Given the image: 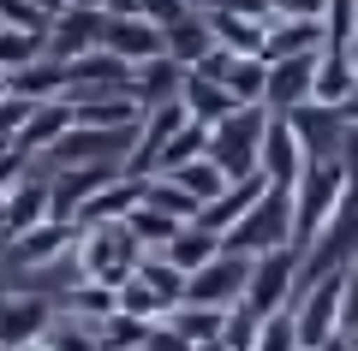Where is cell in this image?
<instances>
[{
	"instance_id": "6da1fadb",
	"label": "cell",
	"mask_w": 358,
	"mask_h": 351,
	"mask_svg": "<svg viewBox=\"0 0 358 351\" xmlns=\"http://www.w3.org/2000/svg\"><path fill=\"white\" fill-rule=\"evenodd\" d=\"M346 191H352V167L346 161H310L305 179L293 185V251H317L334 239V226L346 214Z\"/></svg>"
},
{
	"instance_id": "7a4b0ae2",
	"label": "cell",
	"mask_w": 358,
	"mask_h": 351,
	"mask_svg": "<svg viewBox=\"0 0 358 351\" xmlns=\"http://www.w3.org/2000/svg\"><path fill=\"white\" fill-rule=\"evenodd\" d=\"M346 304H352V262H329V268H317V274L299 286V298H293L299 345L317 351L322 339H334V334H341V322H346Z\"/></svg>"
},
{
	"instance_id": "3957f363",
	"label": "cell",
	"mask_w": 358,
	"mask_h": 351,
	"mask_svg": "<svg viewBox=\"0 0 358 351\" xmlns=\"http://www.w3.org/2000/svg\"><path fill=\"white\" fill-rule=\"evenodd\" d=\"M78 268H84V280H96V286H126L131 274H138V262L150 251H143L138 239H131L126 221H108V226H78V244H72Z\"/></svg>"
},
{
	"instance_id": "277c9868",
	"label": "cell",
	"mask_w": 358,
	"mask_h": 351,
	"mask_svg": "<svg viewBox=\"0 0 358 351\" xmlns=\"http://www.w3.org/2000/svg\"><path fill=\"white\" fill-rule=\"evenodd\" d=\"M275 113L268 107H233L221 126H209V161L227 173V185L263 173V131Z\"/></svg>"
},
{
	"instance_id": "5b68a950",
	"label": "cell",
	"mask_w": 358,
	"mask_h": 351,
	"mask_svg": "<svg viewBox=\"0 0 358 351\" xmlns=\"http://www.w3.org/2000/svg\"><path fill=\"white\" fill-rule=\"evenodd\" d=\"M299 280H305V251H268V256H251V280H245V298L239 310L257 315V322H268L275 310H293L299 298Z\"/></svg>"
},
{
	"instance_id": "8992f818",
	"label": "cell",
	"mask_w": 358,
	"mask_h": 351,
	"mask_svg": "<svg viewBox=\"0 0 358 351\" xmlns=\"http://www.w3.org/2000/svg\"><path fill=\"white\" fill-rule=\"evenodd\" d=\"M221 244H227V251H239V256L287 251V244H293V191H275V185H268L263 197L251 202V214H245V221L233 226Z\"/></svg>"
},
{
	"instance_id": "52a82bcc",
	"label": "cell",
	"mask_w": 358,
	"mask_h": 351,
	"mask_svg": "<svg viewBox=\"0 0 358 351\" xmlns=\"http://www.w3.org/2000/svg\"><path fill=\"white\" fill-rule=\"evenodd\" d=\"M245 280H251V256L227 251L221 244V256H209L197 274H185V304H209V310H239L245 298Z\"/></svg>"
},
{
	"instance_id": "ba28073f",
	"label": "cell",
	"mask_w": 358,
	"mask_h": 351,
	"mask_svg": "<svg viewBox=\"0 0 358 351\" xmlns=\"http://www.w3.org/2000/svg\"><path fill=\"white\" fill-rule=\"evenodd\" d=\"M60 322V304L36 298V292H6L0 298V351H24L36 339H48V327Z\"/></svg>"
},
{
	"instance_id": "9c48e42d",
	"label": "cell",
	"mask_w": 358,
	"mask_h": 351,
	"mask_svg": "<svg viewBox=\"0 0 358 351\" xmlns=\"http://www.w3.org/2000/svg\"><path fill=\"white\" fill-rule=\"evenodd\" d=\"M102 30H108V13L96 6H60L48 24V60H84V54L102 48Z\"/></svg>"
},
{
	"instance_id": "30bf717a",
	"label": "cell",
	"mask_w": 358,
	"mask_h": 351,
	"mask_svg": "<svg viewBox=\"0 0 358 351\" xmlns=\"http://www.w3.org/2000/svg\"><path fill=\"white\" fill-rule=\"evenodd\" d=\"M305 167H310V155H305V143H299V131L275 113L268 131H263V179L275 191H293L299 179H305Z\"/></svg>"
},
{
	"instance_id": "8fae6325",
	"label": "cell",
	"mask_w": 358,
	"mask_h": 351,
	"mask_svg": "<svg viewBox=\"0 0 358 351\" xmlns=\"http://www.w3.org/2000/svg\"><path fill=\"white\" fill-rule=\"evenodd\" d=\"M317 66H322V54L275 60V66H268V96H263V107H268V113H293V107H305V101L317 96Z\"/></svg>"
},
{
	"instance_id": "7c38bea8",
	"label": "cell",
	"mask_w": 358,
	"mask_h": 351,
	"mask_svg": "<svg viewBox=\"0 0 358 351\" xmlns=\"http://www.w3.org/2000/svg\"><path fill=\"white\" fill-rule=\"evenodd\" d=\"M102 48L138 72L143 60H162V54H167V30H162V24H150V18H108Z\"/></svg>"
},
{
	"instance_id": "4fadbf2b",
	"label": "cell",
	"mask_w": 358,
	"mask_h": 351,
	"mask_svg": "<svg viewBox=\"0 0 358 351\" xmlns=\"http://www.w3.org/2000/svg\"><path fill=\"white\" fill-rule=\"evenodd\" d=\"M108 179H120V167H60V173L48 179V214L78 226V209H84Z\"/></svg>"
},
{
	"instance_id": "5bb4252c",
	"label": "cell",
	"mask_w": 358,
	"mask_h": 351,
	"mask_svg": "<svg viewBox=\"0 0 358 351\" xmlns=\"http://www.w3.org/2000/svg\"><path fill=\"white\" fill-rule=\"evenodd\" d=\"M72 244H78L72 221H42V226H30V232H18L6 251H13L18 268H48V262H60V256H72Z\"/></svg>"
},
{
	"instance_id": "9a60e30c",
	"label": "cell",
	"mask_w": 358,
	"mask_h": 351,
	"mask_svg": "<svg viewBox=\"0 0 358 351\" xmlns=\"http://www.w3.org/2000/svg\"><path fill=\"white\" fill-rule=\"evenodd\" d=\"M78 96H131V66L114 60L108 48L72 60V96L66 101H78Z\"/></svg>"
},
{
	"instance_id": "2e32d148",
	"label": "cell",
	"mask_w": 358,
	"mask_h": 351,
	"mask_svg": "<svg viewBox=\"0 0 358 351\" xmlns=\"http://www.w3.org/2000/svg\"><path fill=\"white\" fill-rule=\"evenodd\" d=\"M263 191H268V179H263V173H257V179H239V185H227L215 202H203V209H197V226H209L215 239H227L233 226L251 214V202L263 197Z\"/></svg>"
},
{
	"instance_id": "e0dca14e",
	"label": "cell",
	"mask_w": 358,
	"mask_h": 351,
	"mask_svg": "<svg viewBox=\"0 0 358 351\" xmlns=\"http://www.w3.org/2000/svg\"><path fill=\"white\" fill-rule=\"evenodd\" d=\"M281 119H287V126L299 131V143H305V155H310V161H341V155L329 149V143H334V137L346 131V126H341V113H334V107H317V101H305V107L281 113Z\"/></svg>"
},
{
	"instance_id": "ac0fdd59",
	"label": "cell",
	"mask_w": 358,
	"mask_h": 351,
	"mask_svg": "<svg viewBox=\"0 0 358 351\" xmlns=\"http://www.w3.org/2000/svg\"><path fill=\"white\" fill-rule=\"evenodd\" d=\"M143 107L131 96H78L72 101V126L84 131H138Z\"/></svg>"
},
{
	"instance_id": "d6986e66",
	"label": "cell",
	"mask_w": 358,
	"mask_h": 351,
	"mask_svg": "<svg viewBox=\"0 0 358 351\" xmlns=\"http://www.w3.org/2000/svg\"><path fill=\"white\" fill-rule=\"evenodd\" d=\"M6 84H13V96H24V101H66L72 96V60H48V54H42L36 66H18Z\"/></svg>"
},
{
	"instance_id": "ffe728a7",
	"label": "cell",
	"mask_w": 358,
	"mask_h": 351,
	"mask_svg": "<svg viewBox=\"0 0 358 351\" xmlns=\"http://www.w3.org/2000/svg\"><path fill=\"white\" fill-rule=\"evenodd\" d=\"M143 202V179H131V173H120V179H108L96 197L78 209V226H108V221H126L131 209Z\"/></svg>"
},
{
	"instance_id": "44dd1931",
	"label": "cell",
	"mask_w": 358,
	"mask_h": 351,
	"mask_svg": "<svg viewBox=\"0 0 358 351\" xmlns=\"http://www.w3.org/2000/svg\"><path fill=\"white\" fill-rule=\"evenodd\" d=\"M179 84H185V66L179 60H143L138 72H131V101H138L143 113L150 107H167V101H179Z\"/></svg>"
},
{
	"instance_id": "7402d4cb",
	"label": "cell",
	"mask_w": 358,
	"mask_h": 351,
	"mask_svg": "<svg viewBox=\"0 0 358 351\" xmlns=\"http://www.w3.org/2000/svg\"><path fill=\"white\" fill-rule=\"evenodd\" d=\"M209 54H215V30H209L203 6H197L192 18H179V24H167V60H179L185 72H197Z\"/></svg>"
},
{
	"instance_id": "603a6c76",
	"label": "cell",
	"mask_w": 358,
	"mask_h": 351,
	"mask_svg": "<svg viewBox=\"0 0 358 351\" xmlns=\"http://www.w3.org/2000/svg\"><path fill=\"white\" fill-rule=\"evenodd\" d=\"M66 131H72V101H36L30 119H24V131H18V149L24 155H48Z\"/></svg>"
},
{
	"instance_id": "cb8c5ba5",
	"label": "cell",
	"mask_w": 358,
	"mask_h": 351,
	"mask_svg": "<svg viewBox=\"0 0 358 351\" xmlns=\"http://www.w3.org/2000/svg\"><path fill=\"white\" fill-rule=\"evenodd\" d=\"M42 221H54L48 214V179H18L13 191H6V244L18 239V232H30V226H42Z\"/></svg>"
},
{
	"instance_id": "d4e9b609",
	"label": "cell",
	"mask_w": 358,
	"mask_h": 351,
	"mask_svg": "<svg viewBox=\"0 0 358 351\" xmlns=\"http://www.w3.org/2000/svg\"><path fill=\"white\" fill-rule=\"evenodd\" d=\"M179 101H185V113H192L197 126H221L239 101L227 96V84H215V77H203V72H185V84H179Z\"/></svg>"
},
{
	"instance_id": "484cf974",
	"label": "cell",
	"mask_w": 358,
	"mask_h": 351,
	"mask_svg": "<svg viewBox=\"0 0 358 351\" xmlns=\"http://www.w3.org/2000/svg\"><path fill=\"white\" fill-rule=\"evenodd\" d=\"M329 48V36H322V24H293V18H281V24L263 30V60H299V54H322Z\"/></svg>"
},
{
	"instance_id": "4316f807",
	"label": "cell",
	"mask_w": 358,
	"mask_h": 351,
	"mask_svg": "<svg viewBox=\"0 0 358 351\" xmlns=\"http://www.w3.org/2000/svg\"><path fill=\"white\" fill-rule=\"evenodd\" d=\"M352 89H358V66H352V54L346 48H322V66H317V107H346L352 101Z\"/></svg>"
},
{
	"instance_id": "83f0119b",
	"label": "cell",
	"mask_w": 358,
	"mask_h": 351,
	"mask_svg": "<svg viewBox=\"0 0 358 351\" xmlns=\"http://www.w3.org/2000/svg\"><path fill=\"white\" fill-rule=\"evenodd\" d=\"M209 30H215V48H227L233 60H263V18H227L209 13Z\"/></svg>"
},
{
	"instance_id": "f1b7e54d",
	"label": "cell",
	"mask_w": 358,
	"mask_h": 351,
	"mask_svg": "<svg viewBox=\"0 0 358 351\" xmlns=\"http://www.w3.org/2000/svg\"><path fill=\"white\" fill-rule=\"evenodd\" d=\"M162 322L197 351V345H209V339H221V327H227V310H209V304H173Z\"/></svg>"
},
{
	"instance_id": "f546056e",
	"label": "cell",
	"mask_w": 358,
	"mask_h": 351,
	"mask_svg": "<svg viewBox=\"0 0 358 351\" xmlns=\"http://www.w3.org/2000/svg\"><path fill=\"white\" fill-rule=\"evenodd\" d=\"M162 256H167V262L179 268V274H197V268H203L209 256H221V239H215V232H209V226L185 221V226H179V232H173V244H167Z\"/></svg>"
},
{
	"instance_id": "4dcf8cb0",
	"label": "cell",
	"mask_w": 358,
	"mask_h": 351,
	"mask_svg": "<svg viewBox=\"0 0 358 351\" xmlns=\"http://www.w3.org/2000/svg\"><path fill=\"white\" fill-rule=\"evenodd\" d=\"M60 310L78 315V322H96V327H102L108 315L120 310V292H114V286H96V280H78V286L60 298Z\"/></svg>"
},
{
	"instance_id": "1f68e13d",
	"label": "cell",
	"mask_w": 358,
	"mask_h": 351,
	"mask_svg": "<svg viewBox=\"0 0 358 351\" xmlns=\"http://www.w3.org/2000/svg\"><path fill=\"white\" fill-rule=\"evenodd\" d=\"M162 179H173V185L185 191V197H192L197 209H203V202H215L221 191H227V173H221V167L209 161V155H203V161H185V167H173V173H162Z\"/></svg>"
},
{
	"instance_id": "d6a6232c",
	"label": "cell",
	"mask_w": 358,
	"mask_h": 351,
	"mask_svg": "<svg viewBox=\"0 0 358 351\" xmlns=\"http://www.w3.org/2000/svg\"><path fill=\"white\" fill-rule=\"evenodd\" d=\"M221 84H227V96L239 101V107H263V96H268V60H233Z\"/></svg>"
},
{
	"instance_id": "836d02e7",
	"label": "cell",
	"mask_w": 358,
	"mask_h": 351,
	"mask_svg": "<svg viewBox=\"0 0 358 351\" xmlns=\"http://www.w3.org/2000/svg\"><path fill=\"white\" fill-rule=\"evenodd\" d=\"M42 54H48V36L42 30H13V24H0V72L13 77L18 66H36Z\"/></svg>"
},
{
	"instance_id": "e575fe53",
	"label": "cell",
	"mask_w": 358,
	"mask_h": 351,
	"mask_svg": "<svg viewBox=\"0 0 358 351\" xmlns=\"http://www.w3.org/2000/svg\"><path fill=\"white\" fill-rule=\"evenodd\" d=\"M143 209L167 214V221H197V202L185 197V191L173 185V179H162V173H150V179H143Z\"/></svg>"
},
{
	"instance_id": "d590c367",
	"label": "cell",
	"mask_w": 358,
	"mask_h": 351,
	"mask_svg": "<svg viewBox=\"0 0 358 351\" xmlns=\"http://www.w3.org/2000/svg\"><path fill=\"white\" fill-rule=\"evenodd\" d=\"M138 280H143V286H150L155 298L167 304V310H173V304H185V274H179V268L167 262L162 251H155V256H143V262H138Z\"/></svg>"
},
{
	"instance_id": "8d00e7d4",
	"label": "cell",
	"mask_w": 358,
	"mask_h": 351,
	"mask_svg": "<svg viewBox=\"0 0 358 351\" xmlns=\"http://www.w3.org/2000/svg\"><path fill=\"white\" fill-rule=\"evenodd\" d=\"M126 226H131V239L155 256V251H167V244H173V232H179L185 221H167V214H155V209H143V202H138V209L126 214Z\"/></svg>"
},
{
	"instance_id": "74e56055",
	"label": "cell",
	"mask_w": 358,
	"mask_h": 351,
	"mask_svg": "<svg viewBox=\"0 0 358 351\" xmlns=\"http://www.w3.org/2000/svg\"><path fill=\"white\" fill-rule=\"evenodd\" d=\"M48 351H102V327L60 310V322L48 327Z\"/></svg>"
},
{
	"instance_id": "f35d334b",
	"label": "cell",
	"mask_w": 358,
	"mask_h": 351,
	"mask_svg": "<svg viewBox=\"0 0 358 351\" xmlns=\"http://www.w3.org/2000/svg\"><path fill=\"white\" fill-rule=\"evenodd\" d=\"M155 322H138V315H108L102 322V351H143V339H150Z\"/></svg>"
},
{
	"instance_id": "ab89813d",
	"label": "cell",
	"mask_w": 358,
	"mask_h": 351,
	"mask_svg": "<svg viewBox=\"0 0 358 351\" xmlns=\"http://www.w3.org/2000/svg\"><path fill=\"white\" fill-rule=\"evenodd\" d=\"M322 36H329V48H352V36H358V0H329Z\"/></svg>"
},
{
	"instance_id": "60d3db41",
	"label": "cell",
	"mask_w": 358,
	"mask_h": 351,
	"mask_svg": "<svg viewBox=\"0 0 358 351\" xmlns=\"http://www.w3.org/2000/svg\"><path fill=\"white\" fill-rule=\"evenodd\" d=\"M257 351H305V345H299V322H293V310H275L263 327H257Z\"/></svg>"
},
{
	"instance_id": "b9f144b4",
	"label": "cell",
	"mask_w": 358,
	"mask_h": 351,
	"mask_svg": "<svg viewBox=\"0 0 358 351\" xmlns=\"http://www.w3.org/2000/svg\"><path fill=\"white\" fill-rule=\"evenodd\" d=\"M120 315H138V322H162V315H167V304L155 298V292L143 286L138 274H131L126 286H120Z\"/></svg>"
},
{
	"instance_id": "7bdbcfd3",
	"label": "cell",
	"mask_w": 358,
	"mask_h": 351,
	"mask_svg": "<svg viewBox=\"0 0 358 351\" xmlns=\"http://www.w3.org/2000/svg\"><path fill=\"white\" fill-rule=\"evenodd\" d=\"M0 24H13V30H42V36H48L54 18L42 13L36 0H0Z\"/></svg>"
},
{
	"instance_id": "ee69618b",
	"label": "cell",
	"mask_w": 358,
	"mask_h": 351,
	"mask_svg": "<svg viewBox=\"0 0 358 351\" xmlns=\"http://www.w3.org/2000/svg\"><path fill=\"white\" fill-rule=\"evenodd\" d=\"M257 315H245V310H227V327H221V351H257Z\"/></svg>"
},
{
	"instance_id": "f6af8a7d",
	"label": "cell",
	"mask_w": 358,
	"mask_h": 351,
	"mask_svg": "<svg viewBox=\"0 0 358 351\" xmlns=\"http://www.w3.org/2000/svg\"><path fill=\"white\" fill-rule=\"evenodd\" d=\"M322 13H329V0H268V24H281V18H293V24H322Z\"/></svg>"
},
{
	"instance_id": "bcb514c9",
	"label": "cell",
	"mask_w": 358,
	"mask_h": 351,
	"mask_svg": "<svg viewBox=\"0 0 358 351\" xmlns=\"http://www.w3.org/2000/svg\"><path fill=\"white\" fill-rule=\"evenodd\" d=\"M30 107H36V101H24V96H0V149H13V143H18Z\"/></svg>"
},
{
	"instance_id": "7dc6e473",
	"label": "cell",
	"mask_w": 358,
	"mask_h": 351,
	"mask_svg": "<svg viewBox=\"0 0 358 351\" xmlns=\"http://www.w3.org/2000/svg\"><path fill=\"white\" fill-rule=\"evenodd\" d=\"M197 13V6H192V0H138V18H150V24H179V18H192Z\"/></svg>"
},
{
	"instance_id": "c3c4849f",
	"label": "cell",
	"mask_w": 358,
	"mask_h": 351,
	"mask_svg": "<svg viewBox=\"0 0 358 351\" xmlns=\"http://www.w3.org/2000/svg\"><path fill=\"white\" fill-rule=\"evenodd\" d=\"M18 179H30V155L13 143V149H0V197H6V191H13Z\"/></svg>"
},
{
	"instance_id": "681fc988",
	"label": "cell",
	"mask_w": 358,
	"mask_h": 351,
	"mask_svg": "<svg viewBox=\"0 0 358 351\" xmlns=\"http://www.w3.org/2000/svg\"><path fill=\"white\" fill-rule=\"evenodd\" d=\"M203 13H227V18H263V24H268V0H203Z\"/></svg>"
},
{
	"instance_id": "f907efd6",
	"label": "cell",
	"mask_w": 358,
	"mask_h": 351,
	"mask_svg": "<svg viewBox=\"0 0 358 351\" xmlns=\"http://www.w3.org/2000/svg\"><path fill=\"white\" fill-rule=\"evenodd\" d=\"M143 351H192V345H185V339H179L167 322H155V327H150V339H143Z\"/></svg>"
},
{
	"instance_id": "816d5d0a",
	"label": "cell",
	"mask_w": 358,
	"mask_h": 351,
	"mask_svg": "<svg viewBox=\"0 0 358 351\" xmlns=\"http://www.w3.org/2000/svg\"><path fill=\"white\" fill-rule=\"evenodd\" d=\"M108 18H138V0H102Z\"/></svg>"
},
{
	"instance_id": "f5cc1de1",
	"label": "cell",
	"mask_w": 358,
	"mask_h": 351,
	"mask_svg": "<svg viewBox=\"0 0 358 351\" xmlns=\"http://www.w3.org/2000/svg\"><path fill=\"white\" fill-rule=\"evenodd\" d=\"M334 113H341V126L358 137V89H352V101H346V107H334Z\"/></svg>"
},
{
	"instance_id": "db71d44e",
	"label": "cell",
	"mask_w": 358,
	"mask_h": 351,
	"mask_svg": "<svg viewBox=\"0 0 358 351\" xmlns=\"http://www.w3.org/2000/svg\"><path fill=\"white\" fill-rule=\"evenodd\" d=\"M317 351H352V334H334V339H322Z\"/></svg>"
},
{
	"instance_id": "11a10c76",
	"label": "cell",
	"mask_w": 358,
	"mask_h": 351,
	"mask_svg": "<svg viewBox=\"0 0 358 351\" xmlns=\"http://www.w3.org/2000/svg\"><path fill=\"white\" fill-rule=\"evenodd\" d=\"M66 6H96V13H102V0H66Z\"/></svg>"
},
{
	"instance_id": "9f6ffc18",
	"label": "cell",
	"mask_w": 358,
	"mask_h": 351,
	"mask_svg": "<svg viewBox=\"0 0 358 351\" xmlns=\"http://www.w3.org/2000/svg\"><path fill=\"white\" fill-rule=\"evenodd\" d=\"M0 239H6V197H0Z\"/></svg>"
},
{
	"instance_id": "6f0895ef",
	"label": "cell",
	"mask_w": 358,
	"mask_h": 351,
	"mask_svg": "<svg viewBox=\"0 0 358 351\" xmlns=\"http://www.w3.org/2000/svg\"><path fill=\"white\" fill-rule=\"evenodd\" d=\"M0 96H13V84H6V72H0Z\"/></svg>"
},
{
	"instance_id": "680465c9",
	"label": "cell",
	"mask_w": 358,
	"mask_h": 351,
	"mask_svg": "<svg viewBox=\"0 0 358 351\" xmlns=\"http://www.w3.org/2000/svg\"><path fill=\"white\" fill-rule=\"evenodd\" d=\"M24 351H48V339H36V345H24Z\"/></svg>"
},
{
	"instance_id": "91938a15",
	"label": "cell",
	"mask_w": 358,
	"mask_h": 351,
	"mask_svg": "<svg viewBox=\"0 0 358 351\" xmlns=\"http://www.w3.org/2000/svg\"><path fill=\"white\" fill-rule=\"evenodd\" d=\"M346 54H352V66H358V36H352V48H346Z\"/></svg>"
},
{
	"instance_id": "94428289",
	"label": "cell",
	"mask_w": 358,
	"mask_h": 351,
	"mask_svg": "<svg viewBox=\"0 0 358 351\" xmlns=\"http://www.w3.org/2000/svg\"><path fill=\"white\" fill-rule=\"evenodd\" d=\"M352 351H358V327H352Z\"/></svg>"
}]
</instances>
